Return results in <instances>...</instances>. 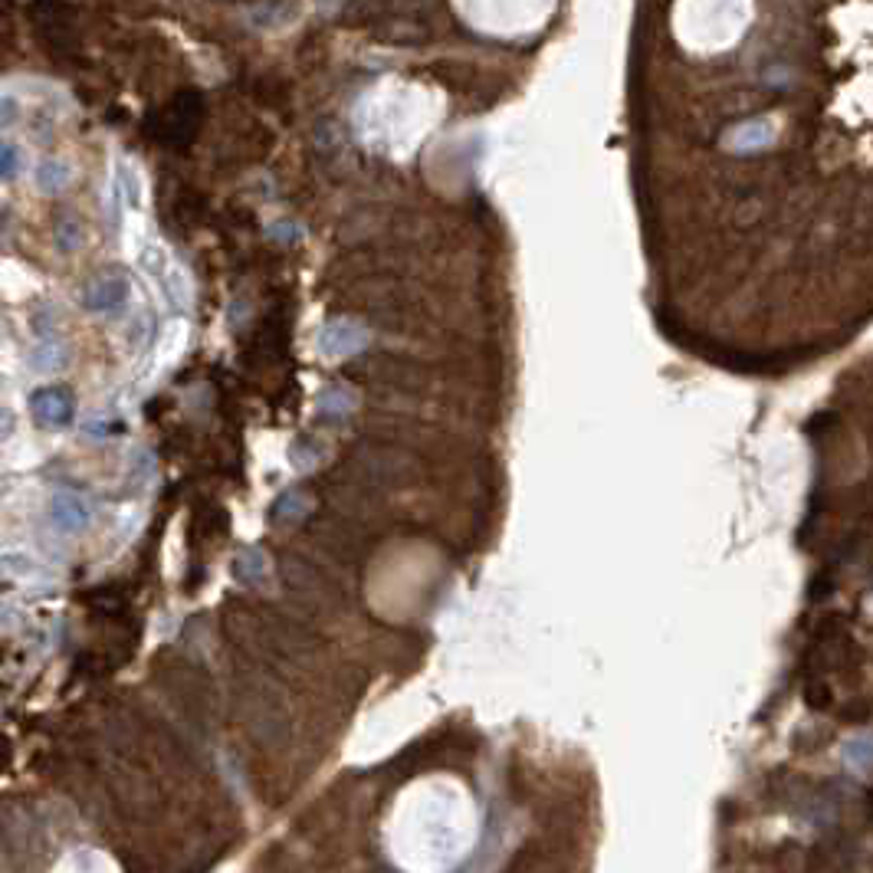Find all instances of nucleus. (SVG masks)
Returning <instances> with one entry per match:
<instances>
[{
    "instance_id": "1",
    "label": "nucleus",
    "mask_w": 873,
    "mask_h": 873,
    "mask_svg": "<svg viewBox=\"0 0 873 873\" xmlns=\"http://www.w3.org/2000/svg\"><path fill=\"white\" fill-rule=\"evenodd\" d=\"M315 348L319 355L329 358V361H342V358H352L358 352L368 348V332L352 319H332L325 322L315 335Z\"/></svg>"
},
{
    "instance_id": "2",
    "label": "nucleus",
    "mask_w": 873,
    "mask_h": 873,
    "mask_svg": "<svg viewBox=\"0 0 873 873\" xmlns=\"http://www.w3.org/2000/svg\"><path fill=\"white\" fill-rule=\"evenodd\" d=\"M30 414L36 417L40 427H50V431H63L73 424L75 414V401L66 388H40L30 394Z\"/></svg>"
},
{
    "instance_id": "3",
    "label": "nucleus",
    "mask_w": 873,
    "mask_h": 873,
    "mask_svg": "<svg viewBox=\"0 0 873 873\" xmlns=\"http://www.w3.org/2000/svg\"><path fill=\"white\" fill-rule=\"evenodd\" d=\"M50 522H53L56 532H66V536H79L86 532L89 522H92V506L83 493H73V489H60L50 496Z\"/></svg>"
},
{
    "instance_id": "4",
    "label": "nucleus",
    "mask_w": 873,
    "mask_h": 873,
    "mask_svg": "<svg viewBox=\"0 0 873 873\" xmlns=\"http://www.w3.org/2000/svg\"><path fill=\"white\" fill-rule=\"evenodd\" d=\"M129 299V280L122 273H102L96 280L86 286V302L92 313H112V309H122Z\"/></svg>"
},
{
    "instance_id": "5",
    "label": "nucleus",
    "mask_w": 873,
    "mask_h": 873,
    "mask_svg": "<svg viewBox=\"0 0 873 873\" xmlns=\"http://www.w3.org/2000/svg\"><path fill=\"white\" fill-rule=\"evenodd\" d=\"M197 122H201V99L194 92L187 96H178L164 112V131L171 135L174 141H187L194 135Z\"/></svg>"
},
{
    "instance_id": "6",
    "label": "nucleus",
    "mask_w": 873,
    "mask_h": 873,
    "mask_svg": "<svg viewBox=\"0 0 873 873\" xmlns=\"http://www.w3.org/2000/svg\"><path fill=\"white\" fill-rule=\"evenodd\" d=\"M772 139H775V129H772L766 119H752V122L735 125V129L729 131L726 145L733 151H739V155H752V151H762L766 145H772Z\"/></svg>"
},
{
    "instance_id": "7",
    "label": "nucleus",
    "mask_w": 873,
    "mask_h": 873,
    "mask_svg": "<svg viewBox=\"0 0 873 873\" xmlns=\"http://www.w3.org/2000/svg\"><path fill=\"white\" fill-rule=\"evenodd\" d=\"M355 408H358L355 391L345 388V385H329L315 398V410H319V417H325V421H342Z\"/></svg>"
},
{
    "instance_id": "8",
    "label": "nucleus",
    "mask_w": 873,
    "mask_h": 873,
    "mask_svg": "<svg viewBox=\"0 0 873 873\" xmlns=\"http://www.w3.org/2000/svg\"><path fill=\"white\" fill-rule=\"evenodd\" d=\"M230 572H234V578H237L240 584H259V582H266V575H270V561H266V555L259 549L247 545V549H240L237 555H234Z\"/></svg>"
},
{
    "instance_id": "9",
    "label": "nucleus",
    "mask_w": 873,
    "mask_h": 873,
    "mask_svg": "<svg viewBox=\"0 0 873 873\" xmlns=\"http://www.w3.org/2000/svg\"><path fill=\"white\" fill-rule=\"evenodd\" d=\"M30 361H33V368H40V371L63 368L66 365V345L60 342V335H56V332H36V345H33V352H30Z\"/></svg>"
},
{
    "instance_id": "10",
    "label": "nucleus",
    "mask_w": 873,
    "mask_h": 873,
    "mask_svg": "<svg viewBox=\"0 0 873 873\" xmlns=\"http://www.w3.org/2000/svg\"><path fill=\"white\" fill-rule=\"evenodd\" d=\"M309 509H313V503H309V496H306L302 489H286V493L273 503L270 519L276 526H286V522H299V519H306Z\"/></svg>"
},
{
    "instance_id": "11",
    "label": "nucleus",
    "mask_w": 873,
    "mask_h": 873,
    "mask_svg": "<svg viewBox=\"0 0 873 873\" xmlns=\"http://www.w3.org/2000/svg\"><path fill=\"white\" fill-rule=\"evenodd\" d=\"M66 184H69V164L60 158H44L36 168V187L44 194H60Z\"/></svg>"
},
{
    "instance_id": "12",
    "label": "nucleus",
    "mask_w": 873,
    "mask_h": 873,
    "mask_svg": "<svg viewBox=\"0 0 873 873\" xmlns=\"http://www.w3.org/2000/svg\"><path fill=\"white\" fill-rule=\"evenodd\" d=\"M290 456H292V464L299 466V470H313V466H319L322 464V447H319V440H309V437H299V440L292 443V450H290Z\"/></svg>"
},
{
    "instance_id": "13",
    "label": "nucleus",
    "mask_w": 873,
    "mask_h": 873,
    "mask_svg": "<svg viewBox=\"0 0 873 873\" xmlns=\"http://www.w3.org/2000/svg\"><path fill=\"white\" fill-rule=\"evenodd\" d=\"M844 755H847V762H851L853 768H867V766H873V739H853V742H847L844 745Z\"/></svg>"
},
{
    "instance_id": "14",
    "label": "nucleus",
    "mask_w": 873,
    "mask_h": 873,
    "mask_svg": "<svg viewBox=\"0 0 873 873\" xmlns=\"http://www.w3.org/2000/svg\"><path fill=\"white\" fill-rule=\"evenodd\" d=\"M56 247L63 250V253H73L79 247V224H75L73 217H60V224H56Z\"/></svg>"
},
{
    "instance_id": "15",
    "label": "nucleus",
    "mask_w": 873,
    "mask_h": 873,
    "mask_svg": "<svg viewBox=\"0 0 873 873\" xmlns=\"http://www.w3.org/2000/svg\"><path fill=\"white\" fill-rule=\"evenodd\" d=\"M243 11H247L259 27V20H286L290 13H296V7H286V4H253V7H243Z\"/></svg>"
},
{
    "instance_id": "16",
    "label": "nucleus",
    "mask_w": 873,
    "mask_h": 873,
    "mask_svg": "<svg viewBox=\"0 0 873 873\" xmlns=\"http://www.w3.org/2000/svg\"><path fill=\"white\" fill-rule=\"evenodd\" d=\"M17 168H20V148H17L13 141H4V155H0L4 181H13V178H17Z\"/></svg>"
}]
</instances>
